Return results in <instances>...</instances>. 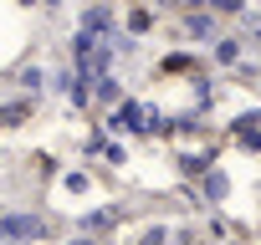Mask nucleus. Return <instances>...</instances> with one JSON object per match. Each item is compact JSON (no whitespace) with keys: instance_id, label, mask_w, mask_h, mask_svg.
<instances>
[{"instance_id":"1","label":"nucleus","mask_w":261,"mask_h":245,"mask_svg":"<svg viewBox=\"0 0 261 245\" xmlns=\"http://www.w3.org/2000/svg\"><path fill=\"white\" fill-rule=\"evenodd\" d=\"M41 225L36 220H6V235H36Z\"/></svg>"}]
</instances>
